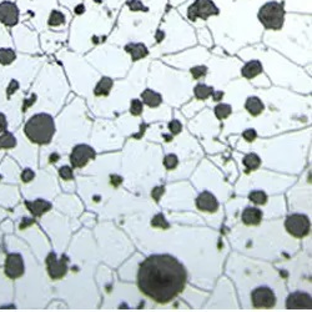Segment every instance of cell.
<instances>
[{"mask_svg": "<svg viewBox=\"0 0 312 312\" xmlns=\"http://www.w3.org/2000/svg\"><path fill=\"white\" fill-rule=\"evenodd\" d=\"M186 281V269L170 255L150 256L137 271L139 290L160 305L169 304L180 295Z\"/></svg>", "mask_w": 312, "mask_h": 312, "instance_id": "6da1fadb", "label": "cell"}, {"mask_svg": "<svg viewBox=\"0 0 312 312\" xmlns=\"http://www.w3.org/2000/svg\"><path fill=\"white\" fill-rule=\"evenodd\" d=\"M57 128L55 122L50 114H35L25 123L24 134L31 143L38 145H46L53 140Z\"/></svg>", "mask_w": 312, "mask_h": 312, "instance_id": "7a4b0ae2", "label": "cell"}, {"mask_svg": "<svg viewBox=\"0 0 312 312\" xmlns=\"http://www.w3.org/2000/svg\"><path fill=\"white\" fill-rule=\"evenodd\" d=\"M258 20L266 29L280 30L285 23L284 4L279 2H267L258 10Z\"/></svg>", "mask_w": 312, "mask_h": 312, "instance_id": "3957f363", "label": "cell"}, {"mask_svg": "<svg viewBox=\"0 0 312 312\" xmlns=\"http://www.w3.org/2000/svg\"><path fill=\"white\" fill-rule=\"evenodd\" d=\"M219 8L215 5L213 0H195L193 5L187 9V18L191 22H196L197 19L206 20L210 16L219 15Z\"/></svg>", "mask_w": 312, "mask_h": 312, "instance_id": "277c9868", "label": "cell"}, {"mask_svg": "<svg viewBox=\"0 0 312 312\" xmlns=\"http://www.w3.org/2000/svg\"><path fill=\"white\" fill-rule=\"evenodd\" d=\"M285 228H286L288 234L292 235L293 237L302 238L310 234L311 222L306 215L293 214L290 215L286 219V221H285Z\"/></svg>", "mask_w": 312, "mask_h": 312, "instance_id": "5b68a950", "label": "cell"}, {"mask_svg": "<svg viewBox=\"0 0 312 312\" xmlns=\"http://www.w3.org/2000/svg\"><path fill=\"white\" fill-rule=\"evenodd\" d=\"M46 270H48V275L51 280L63 279L69 270L66 256H61L59 258L57 254L50 252L46 257Z\"/></svg>", "mask_w": 312, "mask_h": 312, "instance_id": "8992f818", "label": "cell"}, {"mask_svg": "<svg viewBox=\"0 0 312 312\" xmlns=\"http://www.w3.org/2000/svg\"><path fill=\"white\" fill-rule=\"evenodd\" d=\"M96 156L95 150L91 148L90 145L86 144H80V145H76L73 149L72 154H70V163H72L73 167L76 169H81L85 165L89 164V161L94 160Z\"/></svg>", "mask_w": 312, "mask_h": 312, "instance_id": "52a82bcc", "label": "cell"}, {"mask_svg": "<svg viewBox=\"0 0 312 312\" xmlns=\"http://www.w3.org/2000/svg\"><path fill=\"white\" fill-rule=\"evenodd\" d=\"M20 22V11L16 3L4 0L0 3V23L7 28H14Z\"/></svg>", "mask_w": 312, "mask_h": 312, "instance_id": "ba28073f", "label": "cell"}, {"mask_svg": "<svg viewBox=\"0 0 312 312\" xmlns=\"http://www.w3.org/2000/svg\"><path fill=\"white\" fill-rule=\"evenodd\" d=\"M251 302L255 308H272L276 305V295L270 287H257L251 292Z\"/></svg>", "mask_w": 312, "mask_h": 312, "instance_id": "9c48e42d", "label": "cell"}, {"mask_svg": "<svg viewBox=\"0 0 312 312\" xmlns=\"http://www.w3.org/2000/svg\"><path fill=\"white\" fill-rule=\"evenodd\" d=\"M4 272L8 279H20L25 272V265L20 254H9L5 260Z\"/></svg>", "mask_w": 312, "mask_h": 312, "instance_id": "30bf717a", "label": "cell"}, {"mask_svg": "<svg viewBox=\"0 0 312 312\" xmlns=\"http://www.w3.org/2000/svg\"><path fill=\"white\" fill-rule=\"evenodd\" d=\"M286 308L287 310H311V295L306 292H300V291L291 293L286 299Z\"/></svg>", "mask_w": 312, "mask_h": 312, "instance_id": "8fae6325", "label": "cell"}, {"mask_svg": "<svg viewBox=\"0 0 312 312\" xmlns=\"http://www.w3.org/2000/svg\"><path fill=\"white\" fill-rule=\"evenodd\" d=\"M196 206L204 213H216L219 210V201L210 191H204L196 199Z\"/></svg>", "mask_w": 312, "mask_h": 312, "instance_id": "7c38bea8", "label": "cell"}, {"mask_svg": "<svg viewBox=\"0 0 312 312\" xmlns=\"http://www.w3.org/2000/svg\"><path fill=\"white\" fill-rule=\"evenodd\" d=\"M241 220L247 226H257L263 221V211L257 207H246L241 215Z\"/></svg>", "mask_w": 312, "mask_h": 312, "instance_id": "4fadbf2b", "label": "cell"}, {"mask_svg": "<svg viewBox=\"0 0 312 312\" xmlns=\"http://www.w3.org/2000/svg\"><path fill=\"white\" fill-rule=\"evenodd\" d=\"M125 51L130 54L132 61L141 60V59L146 58L149 55V50L146 48L145 44L143 43H129L126 44Z\"/></svg>", "mask_w": 312, "mask_h": 312, "instance_id": "5bb4252c", "label": "cell"}, {"mask_svg": "<svg viewBox=\"0 0 312 312\" xmlns=\"http://www.w3.org/2000/svg\"><path fill=\"white\" fill-rule=\"evenodd\" d=\"M66 22L67 18L65 11L59 8L51 9L48 18H46V24H48L50 28H60V26L65 25Z\"/></svg>", "mask_w": 312, "mask_h": 312, "instance_id": "9a60e30c", "label": "cell"}, {"mask_svg": "<svg viewBox=\"0 0 312 312\" xmlns=\"http://www.w3.org/2000/svg\"><path fill=\"white\" fill-rule=\"evenodd\" d=\"M114 86V80L111 78H108V76H104L100 80L96 82L95 88H94V95L96 98H107V96L110 95L111 90H113Z\"/></svg>", "mask_w": 312, "mask_h": 312, "instance_id": "2e32d148", "label": "cell"}, {"mask_svg": "<svg viewBox=\"0 0 312 312\" xmlns=\"http://www.w3.org/2000/svg\"><path fill=\"white\" fill-rule=\"evenodd\" d=\"M26 207L30 210V213L33 214L34 216L40 217L51 209V204H50L49 201H46V200L37 199L34 200V201H26Z\"/></svg>", "mask_w": 312, "mask_h": 312, "instance_id": "e0dca14e", "label": "cell"}, {"mask_svg": "<svg viewBox=\"0 0 312 312\" xmlns=\"http://www.w3.org/2000/svg\"><path fill=\"white\" fill-rule=\"evenodd\" d=\"M141 101H143V104L148 105L149 108L155 109L161 105V102H163V96L154 90L146 89L141 94Z\"/></svg>", "mask_w": 312, "mask_h": 312, "instance_id": "ac0fdd59", "label": "cell"}, {"mask_svg": "<svg viewBox=\"0 0 312 312\" xmlns=\"http://www.w3.org/2000/svg\"><path fill=\"white\" fill-rule=\"evenodd\" d=\"M245 109L250 115L258 116L260 114H263V111L265 110V105L263 100L257 98V96H250V98H247L245 102Z\"/></svg>", "mask_w": 312, "mask_h": 312, "instance_id": "d6986e66", "label": "cell"}, {"mask_svg": "<svg viewBox=\"0 0 312 312\" xmlns=\"http://www.w3.org/2000/svg\"><path fill=\"white\" fill-rule=\"evenodd\" d=\"M263 73V64L258 60H251L241 70V74L246 79H254L255 76Z\"/></svg>", "mask_w": 312, "mask_h": 312, "instance_id": "ffe728a7", "label": "cell"}, {"mask_svg": "<svg viewBox=\"0 0 312 312\" xmlns=\"http://www.w3.org/2000/svg\"><path fill=\"white\" fill-rule=\"evenodd\" d=\"M18 141L13 132L5 130L0 132V150H10L16 146Z\"/></svg>", "mask_w": 312, "mask_h": 312, "instance_id": "44dd1931", "label": "cell"}, {"mask_svg": "<svg viewBox=\"0 0 312 312\" xmlns=\"http://www.w3.org/2000/svg\"><path fill=\"white\" fill-rule=\"evenodd\" d=\"M16 53L11 48H0V65L10 66L15 63Z\"/></svg>", "mask_w": 312, "mask_h": 312, "instance_id": "7402d4cb", "label": "cell"}, {"mask_svg": "<svg viewBox=\"0 0 312 312\" xmlns=\"http://www.w3.org/2000/svg\"><path fill=\"white\" fill-rule=\"evenodd\" d=\"M213 93H214L213 88L205 84H197L195 89H194V94H195L196 99L199 100L209 99L211 95H213Z\"/></svg>", "mask_w": 312, "mask_h": 312, "instance_id": "603a6c76", "label": "cell"}, {"mask_svg": "<svg viewBox=\"0 0 312 312\" xmlns=\"http://www.w3.org/2000/svg\"><path fill=\"white\" fill-rule=\"evenodd\" d=\"M244 165L246 166L247 171H254L261 166L260 156L256 154H249L244 158Z\"/></svg>", "mask_w": 312, "mask_h": 312, "instance_id": "cb8c5ba5", "label": "cell"}, {"mask_svg": "<svg viewBox=\"0 0 312 312\" xmlns=\"http://www.w3.org/2000/svg\"><path fill=\"white\" fill-rule=\"evenodd\" d=\"M250 201L254 202L255 205H264L267 202V195L263 190H254L249 195Z\"/></svg>", "mask_w": 312, "mask_h": 312, "instance_id": "d4e9b609", "label": "cell"}, {"mask_svg": "<svg viewBox=\"0 0 312 312\" xmlns=\"http://www.w3.org/2000/svg\"><path fill=\"white\" fill-rule=\"evenodd\" d=\"M214 111H215V115H216L217 119L223 120L231 115L232 108H231V105H229V104H219V105H216V108H215Z\"/></svg>", "mask_w": 312, "mask_h": 312, "instance_id": "484cf974", "label": "cell"}, {"mask_svg": "<svg viewBox=\"0 0 312 312\" xmlns=\"http://www.w3.org/2000/svg\"><path fill=\"white\" fill-rule=\"evenodd\" d=\"M151 226L155 229H160V230H167V229H170V223L167 222V220L165 219L163 214H158L152 217Z\"/></svg>", "mask_w": 312, "mask_h": 312, "instance_id": "4316f807", "label": "cell"}, {"mask_svg": "<svg viewBox=\"0 0 312 312\" xmlns=\"http://www.w3.org/2000/svg\"><path fill=\"white\" fill-rule=\"evenodd\" d=\"M126 7H128L129 10L132 11V13H139V11L146 13V11L149 10V9L143 4L141 0H128V2H126Z\"/></svg>", "mask_w": 312, "mask_h": 312, "instance_id": "83f0119b", "label": "cell"}, {"mask_svg": "<svg viewBox=\"0 0 312 312\" xmlns=\"http://www.w3.org/2000/svg\"><path fill=\"white\" fill-rule=\"evenodd\" d=\"M18 90H20V82L16 79H10L7 85V89H5V96L8 100H10L11 96L16 93Z\"/></svg>", "mask_w": 312, "mask_h": 312, "instance_id": "f1b7e54d", "label": "cell"}, {"mask_svg": "<svg viewBox=\"0 0 312 312\" xmlns=\"http://www.w3.org/2000/svg\"><path fill=\"white\" fill-rule=\"evenodd\" d=\"M144 104L140 99H132L130 102V114L134 116H140L143 114Z\"/></svg>", "mask_w": 312, "mask_h": 312, "instance_id": "f546056e", "label": "cell"}, {"mask_svg": "<svg viewBox=\"0 0 312 312\" xmlns=\"http://www.w3.org/2000/svg\"><path fill=\"white\" fill-rule=\"evenodd\" d=\"M9 33L8 28L0 23V48H10V43H9Z\"/></svg>", "mask_w": 312, "mask_h": 312, "instance_id": "4dcf8cb0", "label": "cell"}, {"mask_svg": "<svg viewBox=\"0 0 312 312\" xmlns=\"http://www.w3.org/2000/svg\"><path fill=\"white\" fill-rule=\"evenodd\" d=\"M164 165L167 170H174L178 167L179 165V158L175 154H169L165 156Z\"/></svg>", "mask_w": 312, "mask_h": 312, "instance_id": "1f68e13d", "label": "cell"}, {"mask_svg": "<svg viewBox=\"0 0 312 312\" xmlns=\"http://www.w3.org/2000/svg\"><path fill=\"white\" fill-rule=\"evenodd\" d=\"M190 73H191V75H193L194 79L199 80V79H202L204 76H206V74H207V66H205V65L194 66L190 69Z\"/></svg>", "mask_w": 312, "mask_h": 312, "instance_id": "d6a6232c", "label": "cell"}, {"mask_svg": "<svg viewBox=\"0 0 312 312\" xmlns=\"http://www.w3.org/2000/svg\"><path fill=\"white\" fill-rule=\"evenodd\" d=\"M59 175L63 180H73L74 179V172L70 166H63L59 169Z\"/></svg>", "mask_w": 312, "mask_h": 312, "instance_id": "836d02e7", "label": "cell"}, {"mask_svg": "<svg viewBox=\"0 0 312 312\" xmlns=\"http://www.w3.org/2000/svg\"><path fill=\"white\" fill-rule=\"evenodd\" d=\"M169 130L172 135H178L180 134V131L182 130V125L179 120H172V122L169 123Z\"/></svg>", "mask_w": 312, "mask_h": 312, "instance_id": "e575fe53", "label": "cell"}, {"mask_svg": "<svg viewBox=\"0 0 312 312\" xmlns=\"http://www.w3.org/2000/svg\"><path fill=\"white\" fill-rule=\"evenodd\" d=\"M35 178V172L31 169H25L23 170L22 172V181L24 182V184H28V182L33 181Z\"/></svg>", "mask_w": 312, "mask_h": 312, "instance_id": "d590c367", "label": "cell"}, {"mask_svg": "<svg viewBox=\"0 0 312 312\" xmlns=\"http://www.w3.org/2000/svg\"><path fill=\"white\" fill-rule=\"evenodd\" d=\"M242 137L247 143H252V141H255L256 137H257V132H256L254 129H247V130L242 132Z\"/></svg>", "mask_w": 312, "mask_h": 312, "instance_id": "8d00e7d4", "label": "cell"}, {"mask_svg": "<svg viewBox=\"0 0 312 312\" xmlns=\"http://www.w3.org/2000/svg\"><path fill=\"white\" fill-rule=\"evenodd\" d=\"M86 5H85V3L84 2H80V3H78V4L75 5L74 8H73V11H74V14L75 15H78V16H80V15H84L85 13H86Z\"/></svg>", "mask_w": 312, "mask_h": 312, "instance_id": "74e56055", "label": "cell"}, {"mask_svg": "<svg viewBox=\"0 0 312 312\" xmlns=\"http://www.w3.org/2000/svg\"><path fill=\"white\" fill-rule=\"evenodd\" d=\"M164 193H165V186H163V185H161V186H156L155 189L151 191V197L156 202H159V200H160V197L164 195Z\"/></svg>", "mask_w": 312, "mask_h": 312, "instance_id": "f35d334b", "label": "cell"}, {"mask_svg": "<svg viewBox=\"0 0 312 312\" xmlns=\"http://www.w3.org/2000/svg\"><path fill=\"white\" fill-rule=\"evenodd\" d=\"M8 126H9V122L7 115H5L3 111H0V132L8 130Z\"/></svg>", "mask_w": 312, "mask_h": 312, "instance_id": "ab89813d", "label": "cell"}, {"mask_svg": "<svg viewBox=\"0 0 312 312\" xmlns=\"http://www.w3.org/2000/svg\"><path fill=\"white\" fill-rule=\"evenodd\" d=\"M211 96H213L214 101H216V102H217V101H220V100L222 99L223 93H222V91H214L213 95H211Z\"/></svg>", "mask_w": 312, "mask_h": 312, "instance_id": "60d3db41", "label": "cell"}, {"mask_svg": "<svg viewBox=\"0 0 312 312\" xmlns=\"http://www.w3.org/2000/svg\"><path fill=\"white\" fill-rule=\"evenodd\" d=\"M164 37H165V33H164V31H161V30H158V31H156L155 39H156V41H158V43H160V41H163Z\"/></svg>", "mask_w": 312, "mask_h": 312, "instance_id": "b9f144b4", "label": "cell"}, {"mask_svg": "<svg viewBox=\"0 0 312 312\" xmlns=\"http://www.w3.org/2000/svg\"><path fill=\"white\" fill-rule=\"evenodd\" d=\"M94 3H95V4H101L102 3V0H93Z\"/></svg>", "mask_w": 312, "mask_h": 312, "instance_id": "7bdbcfd3", "label": "cell"}, {"mask_svg": "<svg viewBox=\"0 0 312 312\" xmlns=\"http://www.w3.org/2000/svg\"><path fill=\"white\" fill-rule=\"evenodd\" d=\"M8 2H13V3H15L16 0H8Z\"/></svg>", "mask_w": 312, "mask_h": 312, "instance_id": "ee69618b", "label": "cell"}, {"mask_svg": "<svg viewBox=\"0 0 312 312\" xmlns=\"http://www.w3.org/2000/svg\"><path fill=\"white\" fill-rule=\"evenodd\" d=\"M3 2H4V0H0V3H3Z\"/></svg>", "mask_w": 312, "mask_h": 312, "instance_id": "f6af8a7d", "label": "cell"}]
</instances>
